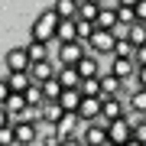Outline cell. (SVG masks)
<instances>
[{
  "mask_svg": "<svg viewBox=\"0 0 146 146\" xmlns=\"http://www.w3.org/2000/svg\"><path fill=\"white\" fill-rule=\"evenodd\" d=\"M58 23H62V16L55 13V7H49V10H42L36 16V23H33V29H29V39H36V42H52L58 39Z\"/></svg>",
  "mask_w": 146,
  "mask_h": 146,
  "instance_id": "6da1fadb",
  "label": "cell"
},
{
  "mask_svg": "<svg viewBox=\"0 0 146 146\" xmlns=\"http://www.w3.org/2000/svg\"><path fill=\"white\" fill-rule=\"evenodd\" d=\"M107 127H110V120H91V123H84L81 127V140L88 143V146H110V133H107Z\"/></svg>",
  "mask_w": 146,
  "mask_h": 146,
  "instance_id": "7a4b0ae2",
  "label": "cell"
},
{
  "mask_svg": "<svg viewBox=\"0 0 146 146\" xmlns=\"http://www.w3.org/2000/svg\"><path fill=\"white\" fill-rule=\"evenodd\" d=\"M88 52H91V49H88V42H81V39H75V42H62V46L55 49L58 65H78Z\"/></svg>",
  "mask_w": 146,
  "mask_h": 146,
  "instance_id": "3957f363",
  "label": "cell"
},
{
  "mask_svg": "<svg viewBox=\"0 0 146 146\" xmlns=\"http://www.w3.org/2000/svg\"><path fill=\"white\" fill-rule=\"evenodd\" d=\"M117 33H110V29H98L91 36V42H88V49L94 55H114V46H117Z\"/></svg>",
  "mask_w": 146,
  "mask_h": 146,
  "instance_id": "277c9868",
  "label": "cell"
},
{
  "mask_svg": "<svg viewBox=\"0 0 146 146\" xmlns=\"http://www.w3.org/2000/svg\"><path fill=\"white\" fill-rule=\"evenodd\" d=\"M107 133H110V143H114V146H127V143L133 140V120H130V117H120V120H110Z\"/></svg>",
  "mask_w": 146,
  "mask_h": 146,
  "instance_id": "5b68a950",
  "label": "cell"
},
{
  "mask_svg": "<svg viewBox=\"0 0 146 146\" xmlns=\"http://www.w3.org/2000/svg\"><path fill=\"white\" fill-rule=\"evenodd\" d=\"M29 68H33V58H29V49L26 46L7 49V72H29Z\"/></svg>",
  "mask_w": 146,
  "mask_h": 146,
  "instance_id": "8992f818",
  "label": "cell"
},
{
  "mask_svg": "<svg viewBox=\"0 0 146 146\" xmlns=\"http://www.w3.org/2000/svg\"><path fill=\"white\" fill-rule=\"evenodd\" d=\"M110 72H114L117 78L130 81V78H136V72H140V65H136V58H117V55H114V62H110Z\"/></svg>",
  "mask_w": 146,
  "mask_h": 146,
  "instance_id": "52a82bcc",
  "label": "cell"
},
{
  "mask_svg": "<svg viewBox=\"0 0 146 146\" xmlns=\"http://www.w3.org/2000/svg\"><path fill=\"white\" fill-rule=\"evenodd\" d=\"M101 107H104V94H101V98H84V101H81L78 117L84 120V123H91V120H101Z\"/></svg>",
  "mask_w": 146,
  "mask_h": 146,
  "instance_id": "ba28073f",
  "label": "cell"
},
{
  "mask_svg": "<svg viewBox=\"0 0 146 146\" xmlns=\"http://www.w3.org/2000/svg\"><path fill=\"white\" fill-rule=\"evenodd\" d=\"M55 75H58V68L52 65V58H49V62H33V68H29V78H33V84H42V81L55 78Z\"/></svg>",
  "mask_w": 146,
  "mask_h": 146,
  "instance_id": "9c48e42d",
  "label": "cell"
},
{
  "mask_svg": "<svg viewBox=\"0 0 146 146\" xmlns=\"http://www.w3.org/2000/svg\"><path fill=\"white\" fill-rule=\"evenodd\" d=\"M81 101H84L81 88H65L62 98H58V104L65 107V114H78V110H81Z\"/></svg>",
  "mask_w": 146,
  "mask_h": 146,
  "instance_id": "30bf717a",
  "label": "cell"
},
{
  "mask_svg": "<svg viewBox=\"0 0 146 146\" xmlns=\"http://www.w3.org/2000/svg\"><path fill=\"white\" fill-rule=\"evenodd\" d=\"M98 29H110V33H117L120 26V13H117V7H101V13H98Z\"/></svg>",
  "mask_w": 146,
  "mask_h": 146,
  "instance_id": "8fae6325",
  "label": "cell"
},
{
  "mask_svg": "<svg viewBox=\"0 0 146 146\" xmlns=\"http://www.w3.org/2000/svg\"><path fill=\"white\" fill-rule=\"evenodd\" d=\"M58 81H62V88H81V72L78 65H58Z\"/></svg>",
  "mask_w": 146,
  "mask_h": 146,
  "instance_id": "7c38bea8",
  "label": "cell"
},
{
  "mask_svg": "<svg viewBox=\"0 0 146 146\" xmlns=\"http://www.w3.org/2000/svg\"><path fill=\"white\" fill-rule=\"evenodd\" d=\"M39 143V127L36 123H16V146H33Z\"/></svg>",
  "mask_w": 146,
  "mask_h": 146,
  "instance_id": "4fadbf2b",
  "label": "cell"
},
{
  "mask_svg": "<svg viewBox=\"0 0 146 146\" xmlns=\"http://www.w3.org/2000/svg\"><path fill=\"white\" fill-rule=\"evenodd\" d=\"M98 58H101V55L88 52V55H84L81 62H78V72H81V78H101V75H104V72H101V62H98Z\"/></svg>",
  "mask_w": 146,
  "mask_h": 146,
  "instance_id": "5bb4252c",
  "label": "cell"
},
{
  "mask_svg": "<svg viewBox=\"0 0 146 146\" xmlns=\"http://www.w3.org/2000/svg\"><path fill=\"white\" fill-rule=\"evenodd\" d=\"M7 84H10V91H23L26 94L33 88V78H29V72H7Z\"/></svg>",
  "mask_w": 146,
  "mask_h": 146,
  "instance_id": "9a60e30c",
  "label": "cell"
},
{
  "mask_svg": "<svg viewBox=\"0 0 146 146\" xmlns=\"http://www.w3.org/2000/svg\"><path fill=\"white\" fill-rule=\"evenodd\" d=\"M78 39V20H62L58 23V39L55 46H62V42H75Z\"/></svg>",
  "mask_w": 146,
  "mask_h": 146,
  "instance_id": "2e32d148",
  "label": "cell"
},
{
  "mask_svg": "<svg viewBox=\"0 0 146 146\" xmlns=\"http://www.w3.org/2000/svg\"><path fill=\"white\" fill-rule=\"evenodd\" d=\"M78 127H84V120H81L78 114H65L62 120H58V133H62V136H75Z\"/></svg>",
  "mask_w": 146,
  "mask_h": 146,
  "instance_id": "e0dca14e",
  "label": "cell"
},
{
  "mask_svg": "<svg viewBox=\"0 0 146 146\" xmlns=\"http://www.w3.org/2000/svg\"><path fill=\"white\" fill-rule=\"evenodd\" d=\"M127 104H130V110H136V114H146V88H133L127 94Z\"/></svg>",
  "mask_w": 146,
  "mask_h": 146,
  "instance_id": "ac0fdd59",
  "label": "cell"
},
{
  "mask_svg": "<svg viewBox=\"0 0 146 146\" xmlns=\"http://www.w3.org/2000/svg\"><path fill=\"white\" fill-rule=\"evenodd\" d=\"M42 117H46L49 123H55V127H58V120L65 117V107L58 104V101H46V107H42Z\"/></svg>",
  "mask_w": 146,
  "mask_h": 146,
  "instance_id": "d6986e66",
  "label": "cell"
},
{
  "mask_svg": "<svg viewBox=\"0 0 146 146\" xmlns=\"http://www.w3.org/2000/svg\"><path fill=\"white\" fill-rule=\"evenodd\" d=\"M55 13L62 20H75L78 16V0H55Z\"/></svg>",
  "mask_w": 146,
  "mask_h": 146,
  "instance_id": "ffe728a7",
  "label": "cell"
},
{
  "mask_svg": "<svg viewBox=\"0 0 146 146\" xmlns=\"http://www.w3.org/2000/svg\"><path fill=\"white\" fill-rule=\"evenodd\" d=\"M29 58L33 62H49V42H36V39H29Z\"/></svg>",
  "mask_w": 146,
  "mask_h": 146,
  "instance_id": "44dd1931",
  "label": "cell"
},
{
  "mask_svg": "<svg viewBox=\"0 0 146 146\" xmlns=\"http://www.w3.org/2000/svg\"><path fill=\"white\" fill-rule=\"evenodd\" d=\"M42 91H46V101H58V98H62V81H58V75H55V78H49V81H42Z\"/></svg>",
  "mask_w": 146,
  "mask_h": 146,
  "instance_id": "7402d4cb",
  "label": "cell"
},
{
  "mask_svg": "<svg viewBox=\"0 0 146 146\" xmlns=\"http://www.w3.org/2000/svg\"><path fill=\"white\" fill-rule=\"evenodd\" d=\"M114 55H117V58H133V55H136V46H133L127 36H120L117 46H114Z\"/></svg>",
  "mask_w": 146,
  "mask_h": 146,
  "instance_id": "603a6c76",
  "label": "cell"
},
{
  "mask_svg": "<svg viewBox=\"0 0 146 146\" xmlns=\"http://www.w3.org/2000/svg\"><path fill=\"white\" fill-rule=\"evenodd\" d=\"M127 39H130L136 49H140V46H146V23H133V26L127 29Z\"/></svg>",
  "mask_w": 146,
  "mask_h": 146,
  "instance_id": "cb8c5ba5",
  "label": "cell"
},
{
  "mask_svg": "<svg viewBox=\"0 0 146 146\" xmlns=\"http://www.w3.org/2000/svg\"><path fill=\"white\" fill-rule=\"evenodd\" d=\"M75 20H78V39L81 42H91V36L98 33V23H94V20H81V16H75Z\"/></svg>",
  "mask_w": 146,
  "mask_h": 146,
  "instance_id": "d4e9b609",
  "label": "cell"
},
{
  "mask_svg": "<svg viewBox=\"0 0 146 146\" xmlns=\"http://www.w3.org/2000/svg\"><path fill=\"white\" fill-rule=\"evenodd\" d=\"M98 13H101V3H94V0H81L78 3V16L81 20H98Z\"/></svg>",
  "mask_w": 146,
  "mask_h": 146,
  "instance_id": "484cf974",
  "label": "cell"
},
{
  "mask_svg": "<svg viewBox=\"0 0 146 146\" xmlns=\"http://www.w3.org/2000/svg\"><path fill=\"white\" fill-rule=\"evenodd\" d=\"M81 94L84 98H101V94H104L101 91V78H84L81 81Z\"/></svg>",
  "mask_w": 146,
  "mask_h": 146,
  "instance_id": "4316f807",
  "label": "cell"
},
{
  "mask_svg": "<svg viewBox=\"0 0 146 146\" xmlns=\"http://www.w3.org/2000/svg\"><path fill=\"white\" fill-rule=\"evenodd\" d=\"M42 120H46L42 117V107H26L20 114V123H42Z\"/></svg>",
  "mask_w": 146,
  "mask_h": 146,
  "instance_id": "83f0119b",
  "label": "cell"
},
{
  "mask_svg": "<svg viewBox=\"0 0 146 146\" xmlns=\"http://www.w3.org/2000/svg\"><path fill=\"white\" fill-rule=\"evenodd\" d=\"M133 140L146 143V120H140V123H133Z\"/></svg>",
  "mask_w": 146,
  "mask_h": 146,
  "instance_id": "f1b7e54d",
  "label": "cell"
},
{
  "mask_svg": "<svg viewBox=\"0 0 146 146\" xmlns=\"http://www.w3.org/2000/svg\"><path fill=\"white\" fill-rule=\"evenodd\" d=\"M62 146H88V143H84L78 133H75V136H65V140H62Z\"/></svg>",
  "mask_w": 146,
  "mask_h": 146,
  "instance_id": "f546056e",
  "label": "cell"
},
{
  "mask_svg": "<svg viewBox=\"0 0 146 146\" xmlns=\"http://www.w3.org/2000/svg\"><path fill=\"white\" fill-rule=\"evenodd\" d=\"M136 65H140V68H146V46H140V49H136Z\"/></svg>",
  "mask_w": 146,
  "mask_h": 146,
  "instance_id": "4dcf8cb0",
  "label": "cell"
},
{
  "mask_svg": "<svg viewBox=\"0 0 146 146\" xmlns=\"http://www.w3.org/2000/svg\"><path fill=\"white\" fill-rule=\"evenodd\" d=\"M136 16H140V23H146V0L136 3Z\"/></svg>",
  "mask_w": 146,
  "mask_h": 146,
  "instance_id": "1f68e13d",
  "label": "cell"
},
{
  "mask_svg": "<svg viewBox=\"0 0 146 146\" xmlns=\"http://www.w3.org/2000/svg\"><path fill=\"white\" fill-rule=\"evenodd\" d=\"M136 88H146V68H140V72H136Z\"/></svg>",
  "mask_w": 146,
  "mask_h": 146,
  "instance_id": "d6a6232c",
  "label": "cell"
},
{
  "mask_svg": "<svg viewBox=\"0 0 146 146\" xmlns=\"http://www.w3.org/2000/svg\"><path fill=\"white\" fill-rule=\"evenodd\" d=\"M140 0H114V7H136Z\"/></svg>",
  "mask_w": 146,
  "mask_h": 146,
  "instance_id": "836d02e7",
  "label": "cell"
},
{
  "mask_svg": "<svg viewBox=\"0 0 146 146\" xmlns=\"http://www.w3.org/2000/svg\"><path fill=\"white\" fill-rule=\"evenodd\" d=\"M94 3H101V7H104V0H94Z\"/></svg>",
  "mask_w": 146,
  "mask_h": 146,
  "instance_id": "e575fe53",
  "label": "cell"
},
{
  "mask_svg": "<svg viewBox=\"0 0 146 146\" xmlns=\"http://www.w3.org/2000/svg\"><path fill=\"white\" fill-rule=\"evenodd\" d=\"M110 146H114V143H110Z\"/></svg>",
  "mask_w": 146,
  "mask_h": 146,
  "instance_id": "d590c367",
  "label": "cell"
},
{
  "mask_svg": "<svg viewBox=\"0 0 146 146\" xmlns=\"http://www.w3.org/2000/svg\"><path fill=\"white\" fill-rule=\"evenodd\" d=\"M78 3H81V0H78Z\"/></svg>",
  "mask_w": 146,
  "mask_h": 146,
  "instance_id": "8d00e7d4",
  "label": "cell"
}]
</instances>
